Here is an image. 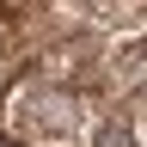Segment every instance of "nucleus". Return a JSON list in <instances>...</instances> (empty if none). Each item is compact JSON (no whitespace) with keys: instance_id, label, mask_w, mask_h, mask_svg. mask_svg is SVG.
Returning a JSON list of instances; mask_svg holds the SVG:
<instances>
[{"instance_id":"nucleus-1","label":"nucleus","mask_w":147,"mask_h":147,"mask_svg":"<svg viewBox=\"0 0 147 147\" xmlns=\"http://www.w3.org/2000/svg\"><path fill=\"white\" fill-rule=\"evenodd\" d=\"M6 123L25 141H74L80 135V98L49 80H18L6 92Z\"/></svg>"},{"instance_id":"nucleus-2","label":"nucleus","mask_w":147,"mask_h":147,"mask_svg":"<svg viewBox=\"0 0 147 147\" xmlns=\"http://www.w3.org/2000/svg\"><path fill=\"white\" fill-rule=\"evenodd\" d=\"M92 147H141V129L123 117H104V123H92Z\"/></svg>"}]
</instances>
